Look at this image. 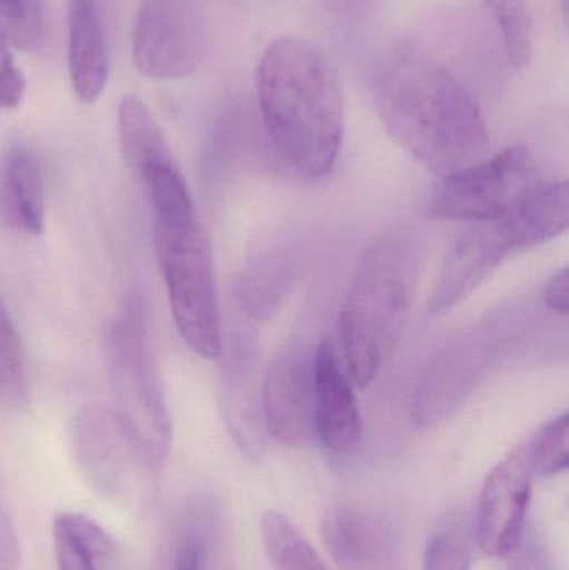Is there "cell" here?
<instances>
[{
	"label": "cell",
	"instance_id": "cell-13",
	"mask_svg": "<svg viewBox=\"0 0 569 570\" xmlns=\"http://www.w3.org/2000/svg\"><path fill=\"white\" fill-rule=\"evenodd\" d=\"M340 348L326 338L314 348V439L334 455L356 451L363 422Z\"/></svg>",
	"mask_w": 569,
	"mask_h": 570
},
{
	"label": "cell",
	"instance_id": "cell-11",
	"mask_svg": "<svg viewBox=\"0 0 569 570\" xmlns=\"http://www.w3.org/2000/svg\"><path fill=\"white\" fill-rule=\"evenodd\" d=\"M314 351L290 345L274 355L263 385L267 431L287 448H306L314 439Z\"/></svg>",
	"mask_w": 569,
	"mask_h": 570
},
{
	"label": "cell",
	"instance_id": "cell-21",
	"mask_svg": "<svg viewBox=\"0 0 569 570\" xmlns=\"http://www.w3.org/2000/svg\"><path fill=\"white\" fill-rule=\"evenodd\" d=\"M488 12L493 17L508 59L517 69L530 66L533 56V22H531L528 0H483Z\"/></svg>",
	"mask_w": 569,
	"mask_h": 570
},
{
	"label": "cell",
	"instance_id": "cell-24",
	"mask_svg": "<svg viewBox=\"0 0 569 570\" xmlns=\"http://www.w3.org/2000/svg\"><path fill=\"white\" fill-rule=\"evenodd\" d=\"M423 570H471L470 551L458 535L440 532L428 544Z\"/></svg>",
	"mask_w": 569,
	"mask_h": 570
},
{
	"label": "cell",
	"instance_id": "cell-16",
	"mask_svg": "<svg viewBox=\"0 0 569 570\" xmlns=\"http://www.w3.org/2000/svg\"><path fill=\"white\" fill-rule=\"evenodd\" d=\"M0 203L3 217L13 230L27 236H40L43 233L46 197L42 170L36 154L27 147H13L3 160Z\"/></svg>",
	"mask_w": 569,
	"mask_h": 570
},
{
	"label": "cell",
	"instance_id": "cell-18",
	"mask_svg": "<svg viewBox=\"0 0 569 570\" xmlns=\"http://www.w3.org/2000/svg\"><path fill=\"white\" fill-rule=\"evenodd\" d=\"M57 570H114L119 544L94 519L77 512L57 514L52 522Z\"/></svg>",
	"mask_w": 569,
	"mask_h": 570
},
{
	"label": "cell",
	"instance_id": "cell-17",
	"mask_svg": "<svg viewBox=\"0 0 569 570\" xmlns=\"http://www.w3.org/2000/svg\"><path fill=\"white\" fill-rule=\"evenodd\" d=\"M223 534V518L216 499H187L174 521L169 542L170 570H214Z\"/></svg>",
	"mask_w": 569,
	"mask_h": 570
},
{
	"label": "cell",
	"instance_id": "cell-20",
	"mask_svg": "<svg viewBox=\"0 0 569 570\" xmlns=\"http://www.w3.org/2000/svg\"><path fill=\"white\" fill-rule=\"evenodd\" d=\"M26 347L3 302L0 301V404L19 407L29 395Z\"/></svg>",
	"mask_w": 569,
	"mask_h": 570
},
{
	"label": "cell",
	"instance_id": "cell-22",
	"mask_svg": "<svg viewBox=\"0 0 569 570\" xmlns=\"http://www.w3.org/2000/svg\"><path fill=\"white\" fill-rule=\"evenodd\" d=\"M531 474L553 478L567 471L569 464L568 414L545 424L530 441L520 445Z\"/></svg>",
	"mask_w": 569,
	"mask_h": 570
},
{
	"label": "cell",
	"instance_id": "cell-25",
	"mask_svg": "<svg viewBox=\"0 0 569 570\" xmlns=\"http://www.w3.org/2000/svg\"><path fill=\"white\" fill-rule=\"evenodd\" d=\"M26 94V79L16 66L9 43L0 37V109H16Z\"/></svg>",
	"mask_w": 569,
	"mask_h": 570
},
{
	"label": "cell",
	"instance_id": "cell-1",
	"mask_svg": "<svg viewBox=\"0 0 569 570\" xmlns=\"http://www.w3.org/2000/svg\"><path fill=\"white\" fill-rule=\"evenodd\" d=\"M377 116L394 142L441 177L487 157L490 130L467 87L436 60L398 52L374 73Z\"/></svg>",
	"mask_w": 569,
	"mask_h": 570
},
{
	"label": "cell",
	"instance_id": "cell-28",
	"mask_svg": "<svg viewBox=\"0 0 569 570\" xmlns=\"http://www.w3.org/2000/svg\"><path fill=\"white\" fill-rule=\"evenodd\" d=\"M545 302L558 314L567 315L569 311V276L568 269L555 274L545 288Z\"/></svg>",
	"mask_w": 569,
	"mask_h": 570
},
{
	"label": "cell",
	"instance_id": "cell-3",
	"mask_svg": "<svg viewBox=\"0 0 569 570\" xmlns=\"http://www.w3.org/2000/svg\"><path fill=\"white\" fill-rule=\"evenodd\" d=\"M423 269V240L410 226L381 234L361 259L337 318L351 381L367 387L398 347Z\"/></svg>",
	"mask_w": 569,
	"mask_h": 570
},
{
	"label": "cell",
	"instance_id": "cell-12",
	"mask_svg": "<svg viewBox=\"0 0 569 570\" xmlns=\"http://www.w3.org/2000/svg\"><path fill=\"white\" fill-rule=\"evenodd\" d=\"M530 499L531 471L518 448L490 472L481 491L477 535L483 554H513L523 539Z\"/></svg>",
	"mask_w": 569,
	"mask_h": 570
},
{
	"label": "cell",
	"instance_id": "cell-4",
	"mask_svg": "<svg viewBox=\"0 0 569 570\" xmlns=\"http://www.w3.org/2000/svg\"><path fill=\"white\" fill-rule=\"evenodd\" d=\"M112 411L147 474L166 465L173 445V421L156 357L147 338L146 308L130 298L106 337Z\"/></svg>",
	"mask_w": 569,
	"mask_h": 570
},
{
	"label": "cell",
	"instance_id": "cell-7",
	"mask_svg": "<svg viewBox=\"0 0 569 570\" xmlns=\"http://www.w3.org/2000/svg\"><path fill=\"white\" fill-rule=\"evenodd\" d=\"M543 180L530 150L508 147L497 156L443 177L431 197L430 214L460 223H494L507 219L531 199Z\"/></svg>",
	"mask_w": 569,
	"mask_h": 570
},
{
	"label": "cell",
	"instance_id": "cell-19",
	"mask_svg": "<svg viewBox=\"0 0 569 570\" xmlns=\"http://www.w3.org/2000/svg\"><path fill=\"white\" fill-rule=\"evenodd\" d=\"M261 532L274 570H327L313 546L281 512H267L261 521Z\"/></svg>",
	"mask_w": 569,
	"mask_h": 570
},
{
	"label": "cell",
	"instance_id": "cell-14",
	"mask_svg": "<svg viewBox=\"0 0 569 570\" xmlns=\"http://www.w3.org/2000/svg\"><path fill=\"white\" fill-rule=\"evenodd\" d=\"M323 538L334 562L344 570H404V544L390 519L356 508L326 515Z\"/></svg>",
	"mask_w": 569,
	"mask_h": 570
},
{
	"label": "cell",
	"instance_id": "cell-5",
	"mask_svg": "<svg viewBox=\"0 0 569 570\" xmlns=\"http://www.w3.org/2000/svg\"><path fill=\"white\" fill-rule=\"evenodd\" d=\"M567 180L541 183L537 193L513 216L473 224L454 243L431 295V312L441 314L477 291L498 267L531 247L567 233Z\"/></svg>",
	"mask_w": 569,
	"mask_h": 570
},
{
	"label": "cell",
	"instance_id": "cell-6",
	"mask_svg": "<svg viewBox=\"0 0 569 570\" xmlns=\"http://www.w3.org/2000/svg\"><path fill=\"white\" fill-rule=\"evenodd\" d=\"M154 249L177 331L197 355L217 361L224 351L223 324L213 254L199 224H154Z\"/></svg>",
	"mask_w": 569,
	"mask_h": 570
},
{
	"label": "cell",
	"instance_id": "cell-2",
	"mask_svg": "<svg viewBox=\"0 0 569 570\" xmlns=\"http://www.w3.org/2000/svg\"><path fill=\"white\" fill-rule=\"evenodd\" d=\"M257 104L281 159L307 179L333 170L344 136L340 77L323 50L301 37H277L256 70Z\"/></svg>",
	"mask_w": 569,
	"mask_h": 570
},
{
	"label": "cell",
	"instance_id": "cell-23",
	"mask_svg": "<svg viewBox=\"0 0 569 570\" xmlns=\"http://www.w3.org/2000/svg\"><path fill=\"white\" fill-rule=\"evenodd\" d=\"M42 9L39 0H0V37L22 50L42 42Z\"/></svg>",
	"mask_w": 569,
	"mask_h": 570
},
{
	"label": "cell",
	"instance_id": "cell-9",
	"mask_svg": "<svg viewBox=\"0 0 569 570\" xmlns=\"http://www.w3.org/2000/svg\"><path fill=\"white\" fill-rule=\"evenodd\" d=\"M207 49V27L196 0H143L133 32L137 69L156 80L193 76Z\"/></svg>",
	"mask_w": 569,
	"mask_h": 570
},
{
	"label": "cell",
	"instance_id": "cell-8",
	"mask_svg": "<svg viewBox=\"0 0 569 570\" xmlns=\"http://www.w3.org/2000/svg\"><path fill=\"white\" fill-rule=\"evenodd\" d=\"M120 150L154 213V224L186 227L196 223L194 203L169 142L146 104L126 96L117 112Z\"/></svg>",
	"mask_w": 569,
	"mask_h": 570
},
{
	"label": "cell",
	"instance_id": "cell-27",
	"mask_svg": "<svg viewBox=\"0 0 569 570\" xmlns=\"http://www.w3.org/2000/svg\"><path fill=\"white\" fill-rule=\"evenodd\" d=\"M511 570H555L545 546L537 538L521 539L513 551Z\"/></svg>",
	"mask_w": 569,
	"mask_h": 570
},
{
	"label": "cell",
	"instance_id": "cell-10",
	"mask_svg": "<svg viewBox=\"0 0 569 570\" xmlns=\"http://www.w3.org/2000/svg\"><path fill=\"white\" fill-rule=\"evenodd\" d=\"M70 444L90 488L109 501H126L139 464L112 409L104 404L80 407L70 424Z\"/></svg>",
	"mask_w": 569,
	"mask_h": 570
},
{
	"label": "cell",
	"instance_id": "cell-26",
	"mask_svg": "<svg viewBox=\"0 0 569 570\" xmlns=\"http://www.w3.org/2000/svg\"><path fill=\"white\" fill-rule=\"evenodd\" d=\"M22 561L20 542L0 492V570H17Z\"/></svg>",
	"mask_w": 569,
	"mask_h": 570
},
{
	"label": "cell",
	"instance_id": "cell-15",
	"mask_svg": "<svg viewBox=\"0 0 569 570\" xmlns=\"http://www.w3.org/2000/svg\"><path fill=\"white\" fill-rule=\"evenodd\" d=\"M69 70L79 100L94 104L102 96L109 52L99 0H69Z\"/></svg>",
	"mask_w": 569,
	"mask_h": 570
}]
</instances>
